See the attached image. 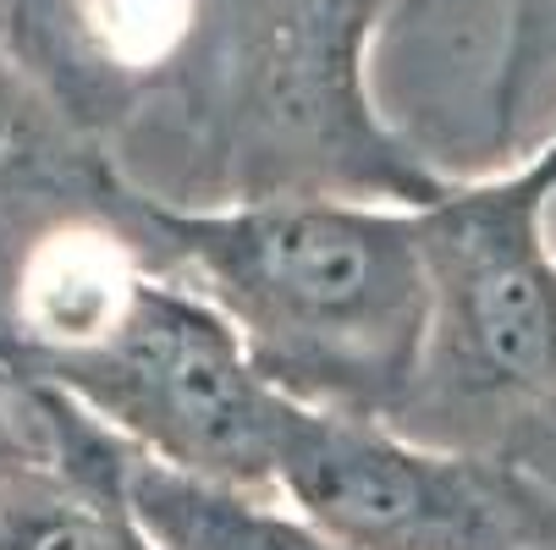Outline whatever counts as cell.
I'll list each match as a JSON object with an SVG mask.
<instances>
[{"label": "cell", "instance_id": "obj_1", "mask_svg": "<svg viewBox=\"0 0 556 550\" xmlns=\"http://www.w3.org/2000/svg\"><path fill=\"white\" fill-rule=\"evenodd\" d=\"M391 0H199L172 94L122 149V171L172 204L260 193L430 199L446 171L380 94Z\"/></svg>", "mask_w": 556, "mask_h": 550}, {"label": "cell", "instance_id": "obj_2", "mask_svg": "<svg viewBox=\"0 0 556 550\" xmlns=\"http://www.w3.org/2000/svg\"><path fill=\"white\" fill-rule=\"evenodd\" d=\"M149 259L237 331L281 397L391 424L425 347L419 204L260 193L172 204L138 188Z\"/></svg>", "mask_w": 556, "mask_h": 550}, {"label": "cell", "instance_id": "obj_3", "mask_svg": "<svg viewBox=\"0 0 556 550\" xmlns=\"http://www.w3.org/2000/svg\"><path fill=\"white\" fill-rule=\"evenodd\" d=\"M556 138L507 171L419 199L425 347L396 430L452 451H507L556 408Z\"/></svg>", "mask_w": 556, "mask_h": 550}, {"label": "cell", "instance_id": "obj_4", "mask_svg": "<svg viewBox=\"0 0 556 550\" xmlns=\"http://www.w3.org/2000/svg\"><path fill=\"white\" fill-rule=\"evenodd\" d=\"M34 385L66 397L143 462L249 496H270L298 408L254 369L220 314L161 265L89 353Z\"/></svg>", "mask_w": 556, "mask_h": 550}, {"label": "cell", "instance_id": "obj_5", "mask_svg": "<svg viewBox=\"0 0 556 550\" xmlns=\"http://www.w3.org/2000/svg\"><path fill=\"white\" fill-rule=\"evenodd\" d=\"M270 501L348 550H556L529 485L502 457L303 402L281 435Z\"/></svg>", "mask_w": 556, "mask_h": 550}, {"label": "cell", "instance_id": "obj_6", "mask_svg": "<svg viewBox=\"0 0 556 550\" xmlns=\"http://www.w3.org/2000/svg\"><path fill=\"white\" fill-rule=\"evenodd\" d=\"M193 28L199 0H0V44L111 154L172 94Z\"/></svg>", "mask_w": 556, "mask_h": 550}, {"label": "cell", "instance_id": "obj_7", "mask_svg": "<svg viewBox=\"0 0 556 550\" xmlns=\"http://www.w3.org/2000/svg\"><path fill=\"white\" fill-rule=\"evenodd\" d=\"M132 188L111 143L0 44V325L28 254L61 226L116 209Z\"/></svg>", "mask_w": 556, "mask_h": 550}, {"label": "cell", "instance_id": "obj_8", "mask_svg": "<svg viewBox=\"0 0 556 550\" xmlns=\"http://www.w3.org/2000/svg\"><path fill=\"white\" fill-rule=\"evenodd\" d=\"M0 550H161L127 501V446L55 391L45 451L0 485Z\"/></svg>", "mask_w": 556, "mask_h": 550}, {"label": "cell", "instance_id": "obj_9", "mask_svg": "<svg viewBox=\"0 0 556 550\" xmlns=\"http://www.w3.org/2000/svg\"><path fill=\"white\" fill-rule=\"evenodd\" d=\"M45 451V391L0 363V485Z\"/></svg>", "mask_w": 556, "mask_h": 550}]
</instances>
